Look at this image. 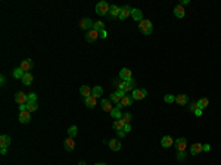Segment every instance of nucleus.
Wrapping results in <instances>:
<instances>
[{"label":"nucleus","mask_w":221,"mask_h":165,"mask_svg":"<svg viewBox=\"0 0 221 165\" xmlns=\"http://www.w3.org/2000/svg\"><path fill=\"white\" fill-rule=\"evenodd\" d=\"M209 150H211L209 145H202V152H209Z\"/></svg>","instance_id":"nucleus-44"},{"label":"nucleus","mask_w":221,"mask_h":165,"mask_svg":"<svg viewBox=\"0 0 221 165\" xmlns=\"http://www.w3.org/2000/svg\"><path fill=\"white\" fill-rule=\"evenodd\" d=\"M172 145H174V140H172L171 136H164V137L161 139V146L162 147L167 149V147H171Z\"/></svg>","instance_id":"nucleus-14"},{"label":"nucleus","mask_w":221,"mask_h":165,"mask_svg":"<svg viewBox=\"0 0 221 165\" xmlns=\"http://www.w3.org/2000/svg\"><path fill=\"white\" fill-rule=\"evenodd\" d=\"M12 75H13V78H16V80H22V77L25 75V72H24V71H22L21 68H15Z\"/></svg>","instance_id":"nucleus-29"},{"label":"nucleus","mask_w":221,"mask_h":165,"mask_svg":"<svg viewBox=\"0 0 221 165\" xmlns=\"http://www.w3.org/2000/svg\"><path fill=\"white\" fill-rule=\"evenodd\" d=\"M139 30L145 34V36H151L153 31V25L151 21H148V19H143L142 22H139Z\"/></svg>","instance_id":"nucleus-1"},{"label":"nucleus","mask_w":221,"mask_h":165,"mask_svg":"<svg viewBox=\"0 0 221 165\" xmlns=\"http://www.w3.org/2000/svg\"><path fill=\"white\" fill-rule=\"evenodd\" d=\"M93 28H94L96 31H99V33H100V31H103V30H105V24H103L102 21H97V22H94Z\"/></svg>","instance_id":"nucleus-34"},{"label":"nucleus","mask_w":221,"mask_h":165,"mask_svg":"<svg viewBox=\"0 0 221 165\" xmlns=\"http://www.w3.org/2000/svg\"><path fill=\"white\" fill-rule=\"evenodd\" d=\"M119 13H121V7H119V6H117V4H112V6L109 7V13H108V15H109L111 18H115V16L118 18Z\"/></svg>","instance_id":"nucleus-16"},{"label":"nucleus","mask_w":221,"mask_h":165,"mask_svg":"<svg viewBox=\"0 0 221 165\" xmlns=\"http://www.w3.org/2000/svg\"><path fill=\"white\" fill-rule=\"evenodd\" d=\"M119 78L124 80V81L133 78V77H131V69H128V68H122V69L119 71Z\"/></svg>","instance_id":"nucleus-20"},{"label":"nucleus","mask_w":221,"mask_h":165,"mask_svg":"<svg viewBox=\"0 0 221 165\" xmlns=\"http://www.w3.org/2000/svg\"><path fill=\"white\" fill-rule=\"evenodd\" d=\"M6 152H7V147H0V153L1 155H6Z\"/></svg>","instance_id":"nucleus-48"},{"label":"nucleus","mask_w":221,"mask_h":165,"mask_svg":"<svg viewBox=\"0 0 221 165\" xmlns=\"http://www.w3.org/2000/svg\"><path fill=\"white\" fill-rule=\"evenodd\" d=\"M201 152H202V145H201V143H195V145L190 146V153H192V155H198V153H201Z\"/></svg>","instance_id":"nucleus-24"},{"label":"nucleus","mask_w":221,"mask_h":165,"mask_svg":"<svg viewBox=\"0 0 221 165\" xmlns=\"http://www.w3.org/2000/svg\"><path fill=\"white\" fill-rule=\"evenodd\" d=\"M146 94H148L146 89H134L131 97H133V100H142V99L146 97Z\"/></svg>","instance_id":"nucleus-6"},{"label":"nucleus","mask_w":221,"mask_h":165,"mask_svg":"<svg viewBox=\"0 0 221 165\" xmlns=\"http://www.w3.org/2000/svg\"><path fill=\"white\" fill-rule=\"evenodd\" d=\"M78 165H85V162H84V161H80V164H78Z\"/></svg>","instance_id":"nucleus-51"},{"label":"nucleus","mask_w":221,"mask_h":165,"mask_svg":"<svg viewBox=\"0 0 221 165\" xmlns=\"http://www.w3.org/2000/svg\"><path fill=\"white\" fill-rule=\"evenodd\" d=\"M10 145V137L7 134H1L0 136V147H9Z\"/></svg>","instance_id":"nucleus-23"},{"label":"nucleus","mask_w":221,"mask_h":165,"mask_svg":"<svg viewBox=\"0 0 221 165\" xmlns=\"http://www.w3.org/2000/svg\"><path fill=\"white\" fill-rule=\"evenodd\" d=\"M136 89V81L133 80V78H130V80H125L124 81V87H122V90L125 93H128V92H133Z\"/></svg>","instance_id":"nucleus-10"},{"label":"nucleus","mask_w":221,"mask_h":165,"mask_svg":"<svg viewBox=\"0 0 221 165\" xmlns=\"http://www.w3.org/2000/svg\"><path fill=\"white\" fill-rule=\"evenodd\" d=\"M174 16H177V18H184V16H186V9H184V6H181V4L175 6V7H174Z\"/></svg>","instance_id":"nucleus-13"},{"label":"nucleus","mask_w":221,"mask_h":165,"mask_svg":"<svg viewBox=\"0 0 221 165\" xmlns=\"http://www.w3.org/2000/svg\"><path fill=\"white\" fill-rule=\"evenodd\" d=\"M131 16H133V19H134L136 22H142V21H143V12H142L140 9H133V10H131Z\"/></svg>","instance_id":"nucleus-21"},{"label":"nucleus","mask_w":221,"mask_h":165,"mask_svg":"<svg viewBox=\"0 0 221 165\" xmlns=\"http://www.w3.org/2000/svg\"><path fill=\"white\" fill-rule=\"evenodd\" d=\"M114 109V106H112V102L109 100V99H102V110L103 112H108V113H111V110Z\"/></svg>","instance_id":"nucleus-12"},{"label":"nucleus","mask_w":221,"mask_h":165,"mask_svg":"<svg viewBox=\"0 0 221 165\" xmlns=\"http://www.w3.org/2000/svg\"><path fill=\"white\" fill-rule=\"evenodd\" d=\"M189 3H190L189 0H183V1H181V6H184V4H189Z\"/></svg>","instance_id":"nucleus-50"},{"label":"nucleus","mask_w":221,"mask_h":165,"mask_svg":"<svg viewBox=\"0 0 221 165\" xmlns=\"http://www.w3.org/2000/svg\"><path fill=\"white\" fill-rule=\"evenodd\" d=\"M174 146L177 149V152H184L187 147V140L184 137H180V139H177L175 142H174Z\"/></svg>","instance_id":"nucleus-5"},{"label":"nucleus","mask_w":221,"mask_h":165,"mask_svg":"<svg viewBox=\"0 0 221 165\" xmlns=\"http://www.w3.org/2000/svg\"><path fill=\"white\" fill-rule=\"evenodd\" d=\"M111 116H112V118H115V119H121V118H122V113L119 112V109L114 108V109L111 110Z\"/></svg>","instance_id":"nucleus-33"},{"label":"nucleus","mask_w":221,"mask_h":165,"mask_svg":"<svg viewBox=\"0 0 221 165\" xmlns=\"http://www.w3.org/2000/svg\"><path fill=\"white\" fill-rule=\"evenodd\" d=\"M175 102L178 105H181V106H186L187 103H189V97H187L186 94H178V96H175Z\"/></svg>","instance_id":"nucleus-22"},{"label":"nucleus","mask_w":221,"mask_h":165,"mask_svg":"<svg viewBox=\"0 0 221 165\" xmlns=\"http://www.w3.org/2000/svg\"><path fill=\"white\" fill-rule=\"evenodd\" d=\"M84 103H85V106H87V108H94V106H96V103H97V97H94V96L91 94L90 97H85Z\"/></svg>","instance_id":"nucleus-19"},{"label":"nucleus","mask_w":221,"mask_h":165,"mask_svg":"<svg viewBox=\"0 0 221 165\" xmlns=\"http://www.w3.org/2000/svg\"><path fill=\"white\" fill-rule=\"evenodd\" d=\"M97 37H99V31H96V30L93 28V30L87 31V34H85V40H87L88 43H91V41H94Z\"/></svg>","instance_id":"nucleus-15"},{"label":"nucleus","mask_w":221,"mask_h":165,"mask_svg":"<svg viewBox=\"0 0 221 165\" xmlns=\"http://www.w3.org/2000/svg\"><path fill=\"white\" fill-rule=\"evenodd\" d=\"M131 10H133V9H131V7H130L128 4L122 6V7H121V13H119L118 18L121 19V21H125V19H127L128 16H130V15H131Z\"/></svg>","instance_id":"nucleus-9"},{"label":"nucleus","mask_w":221,"mask_h":165,"mask_svg":"<svg viewBox=\"0 0 221 165\" xmlns=\"http://www.w3.org/2000/svg\"><path fill=\"white\" fill-rule=\"evenodd\" d=\"M108 145H109V147L112 149V150H119L121 149V143H119L118 140H115V139H112V140H108Z\"/></svg>","instance_id":"nucleus-25"},{"label":"nucleus","mask_w":221,"mask_h":165,"mask_svg":"<svg viewBox=\"0 0 221 165\" xmlns=\"http://www.w3.org/2000/svg\"><path fill=\"white\" fill-rule=\"evenodd\" d=\"M33 80H34V77H33L31 72H25V75L22 77V83H24L25 86H30V84L33 83Z\"/></svg>","instance_id":"nucleus-26"},{"label":"nucleus","mask_w":221,"mask_h":165,"mask_svg":"<svg viewBox=\"0 0 221 165\" xmlns=\"http://www.w3.org/2000/svg\"><path fill=\"white\" fill-rule=\"evenodd\" d=\"M93 25H94V22H93L90 18L80 19V28H81V30H87V31H90V30H93Z\"/></svg>","instance_id":"nucleus-4"},{"label":"nucleus","mask_w":221,"mask_h":165,"mask_svg":"<svg viewBox=\"0 0 221 165\" xmlns=\"http://www.w3.org/2000/svg\"><path fill=\"white\" fill-rule=\"evenodd\" d=\"M189 108H190V110H192V112H195L196 109H199V106H198V102H193V103H190V106H189Z\"/></svg>","instance_id":"nucleus-41"},{"label":"nucleus","mask_w":221,"mask_h":165,"mask_svg":"<svg viewBox=\"0 0 221 165\" xmlns=\"http://www.w3.org/2000/svg\"><path fill=\"white\" fill-rule=\"evenodd\" d=\"M99 37H100V38H106V37H108V33H106V30L100 31V33H99Z\"/></svg>","instance_id":"nucleus-43"},{"label":"nucleus","mask_w":221,"mask_h":165,"mask_svg":"<svg viewBox=\"0 0 221 165\" xmlns=\"http://www.w3.org/2000/svg\"><path fill=\"white\" fill-rule=\"evenodd\" d=\"M114 86L118 89V90H122V87H124V80H121V78H117L115 81H114Z\"/></svg>","instance_id":"nucleus-36"},{"label":"nucleus","mask_w":221,"mask_h":165,"mask_svg":"<svg viewBox=\"0 0 221 165\" xmlns=\"http://www.w3.org/2000/svg\"><path fill=\"white\" fill-rule=\"evenodd\" d=\"M119 103L122 105V108H124V106H131V103H133V97H131V96H125V97L121 99Z\"/></svg>","instance_id":"nucleus-27"},{"label":"nucleus","mask_w":221,"mask_h":165,"mask_svg":"<svg viewBox=\"0 0 221 165\" xmlns=\"http://www.w3.org/2000/svg\"><path fill=\"white\" fill-rule=\"evenodd\" d=\"M30 121H31V112H28V110L19 112V122L21 124H28Z\"/></svg>","instance_id":"nucleus-11"},{"label":"nucleus","mask_w":221,"mask_h":165,"mask_svg":"<svg viewBox=\"0 0 221 165\" xmlns=\"http://www.w3.org/2000/svg\"><path fill=\"white\" fill-rule=\"evenodd\" d=\"M193 113H195L196 116H201V115H202V109H196L195 112H193Z\"/></svg>","instance_id":"nucleus-47"},{"label":"nucleus","mask_w":221,"mask_h":165,"mask_svg":"<svg viewBox=\"0 0 221 165\" xmlns=\"http://www.w3.org/2000/svg\"><path fill=\"white\" fill-rule=\"evenodd\" d=\"M38 109V105H37V102H28L27 103V110L28 112H34V110Z\"/></svg>","instance_id":"nucleus-31"},{"label":"nucleus","mask_w":221,"mask_h":165,"mask_svg":"<svg viewBox=\"0 0 221 165\" xmlns=\"http://www.w3.org/2000/svg\"><path fill=\"white\" fill-rule=\"evenodd\" d=\"M117 134H118V137H124L125 136V131L124 130H117Z\"/></svg>","instance_id":"nucleus-45"},{"label":"nucleus","mask_w":221,"mask_h":165,"mask_svg":"<svg viewBox=\"0 0 221 165\" xmlns=\"http://www.w3.org/2000/svg\"><path fill=\"white\" fill-rule=\"evenodd\" d=\"M27 110V105H19V112H24Z\"/></svg>","instance_id":"nucleus-49"},{"label":"nucleus","mask_w":221,"mask_h":165,"mask_svg":"<svg viewBox=\"0 0 221 165\" xmlns=\"http://www.w3.org/2000/svg\"><path fill=\"white\" fill-rule=\"evenodd\" d=\"M124 125H125V122L122 119H115L114 121V128L115 130H124Z\"/></svg>","instance_id":"nucleus-32"},{"label":"nucleus","mask_w":221,"mask_h":165,"mask_svg":"<svg viewBox=\"0 0 221 165\" xmlns=\"http://www.w3.org/2000/svg\"><path fill=\"white\" fill-rule=\"evenodd\" d=\"M28 102H37V94L35 93H30L28 94Z\"/></svg>","instance_id":"nucleus-40"},{"label":"nucleus","mask_w":221,"mask_h":165,"mask_svg":"<svg viewBox=\"0 0 221 165\" xmlns=\"http://www.w3.org/2000/svg\"><path fill=\"white\" fill-rule=\"evenodd\" d=\"M33 66H34V62H33V59H24L22 62H21V69L24 71V72H30L31 69H33Z\"/></svg>","instance_id":"nucleus-7"},{"label":"nucleus","mask_w":221,"mask_h":165,"mask_svg":"<svg viewBox=\"0 0 221 165\" xmlns=\"http://www.w3.org/2000/svg\"><path fill=\"white\" fill-rule=\"evenodd\" d=\"M4 83H6V77H4V75H1V77H0V84H1V86H4Z\"/></svg>","instance_id":"nucleus-46"},{"label":"nucleus","mask_w":221,"mask_h":165,"mask_svg":"<svg viewBox=\"0 0 221 165\" xmlns=\"http://www.w3.org/2000/svg\"><path fill=\"white\" fill-rule=\"evenodd\" d=\"M131 118H133V115L127 112V113H124V115H122V118H121V119H122V121H124L125 124H130V121H131Z\"/></svg>","instance_id":"nucleus-37"},{"label":"nucleus","mask_w":221,"mask_h":165,"mask_svg":"<svg viewBox=\"0 0 221 165\" xmlns=\"http://www.w3.org/2000/svg\"><path fill=\"white\" fill-rule=\"evenodd\" d=\"M93 96H94V97H100V96H103V89L100 87V86H94V87H93Z\"/></svg>","instance_id":"nucleus-30"},{"label":"nucleus","mask_w":221,"mask_h":165,"mask_svg":"<svg viewBox=\"0 0 221 165\" xmlns=\"http://www.w3.org/2000/svg\"><path fill=\"white\" fill-rule=\"evenodd\" d=\"M184 159H186L184 152H178V153H177V161H180V162H181V161H184Z\"/></svg>","instance_id":"nucleus-39"},{"label":"nucleus","mask_w":221,"mask_h":165,"mask_svg":"<svg viewBox=\"0 0 221 165\" xmlns=\"http://www.w3.org/2000/svg\"><path fill=\"white\" fill-rule=\"evenodd\" d=\"M15 102H16L18 105H27L28 103V94H25V93H22V92H18L15 94Z\"/></svg>","instance_id":"nucleus-8"},{"label":"nucleus","mask_w":221,"mask_h":165,"mask_svg":"<svg viewBox=\"0 0 221 165\" xmlns=\"http://www.w3.org/2000/svg\"><path fill=\"white\" fill-rule=\"evenodd\" d=\"M124 131H125V134L130 133V131H131V125H130V124H125V125H124Z\"/></svg>","instance_id":"nucleus-42"},{"label":"nucleus","mask_w":221,"mask_h":165,"mask_svg":"<svg viewBox=\"0 0 221 165\" xmlns=\"http://www.w3.org/2000/svg\"><path fill=\"white\" fill-rule=\"evenodd\" d=\"M64 147H65V150L72 152V150L75 149V142H74V139H72V137H68V139L64 142Z\"/></svg>","instance_id":"nucleus-18"},{"label":"nucleus","mask_w":221,"mask_h":165,"mask_svg":"<svg viewBox=\"0 0 221 165\" xmlns=\"http://www.w3.org/2000/svg\"><path fill=\"white\" fill-rule=\"evenodd\" d=\"M80 94L83 96V97H90L91 94H93V89L91 87H88V86H81L80 87Z\"/></svg>","instance_id":"nucleus-17"},{"label":"nucleus","mask_w":221,"mask_h":165,"mask_svg":"<svg viewBox=\"0 0 221 165\" xmlns=\"http://www.w3.org/2000/svg\"><path fill=\"white\" fill-rule=\"evenodd\" d=\"M208 105H209V100H208L206 97H202V99H199V100H198V106H199V109L204 110Z\"/></svg>","instance_id":"nucleus-28"},{"label":"nucleus","mask_w":221,"mask_h":165,"mask_svg":"<svg viewBox=\"0 0 221 165\" xmlns=\"http://www.w3.org/2000/svg\"><path fill=\"white\" fill-rule=\"evenodd\" d=\"M75 136H77V125H71L68 128V137H72V139H74Z\"/></svg>","instance_id":"nucleus-35"},{"label":"nucleus","mask_w":221,"mask_h":165,"mask_svg":"<svg viewBox=\"0 0 221 165\" xmlns=\"http://www.w3.org/2000/svg\"><path fill=\"white\" fill-rule=\"evenodd\" d=\"M109 4L106 3V1H99L97 4H96V13L97 15H108L109 13Z\"/></svg>","instance_id":"nucleus-2"},{"label":"nucleus","mask_w":221,"mask_h":165,"mask_svg":"<svg viewBox=\"0 0 221 165\" xmlns=\"http://www.w3.org/2000/svg\"><path fill=\"white\" fill-rule=\"evenodd\" d=\"M164 102H165V103H172V102H175V97H174L172 94H167V96L164 97Z\"/></svg>","instance_id":"nucleus-38"},{"label":"nucleus","mask_w":221,"mask_h":165,"mask_svg":"<svg viewBox=\"0 0 221 165\" xmlns=\"http://www.w3.org/2000/svg\"><path fill=\"white\" fill-rule=\"evenodd\" d=\"M125 96H127V93L124 92V90H117V92H114L112 94H111L109 100H111L112 103H117V105H118L119 102H121V99L125 97Z\"/></svg>","instance_id":"nucleus-3"},{"label":"nucleus","mask_w":221,"mask_h":165,"mask_svg":"<svg viewBox=\"0 0 221 165\" xmlns=\"http://www.w3.org/2000/svg\"><path fill=\"white\" fill-rule=\"evenodd\" d=\"M96 165H105V164H102V162H99V164H96Z\"/></svg>","instance_id":"nucleus-52"}]
</instances>
